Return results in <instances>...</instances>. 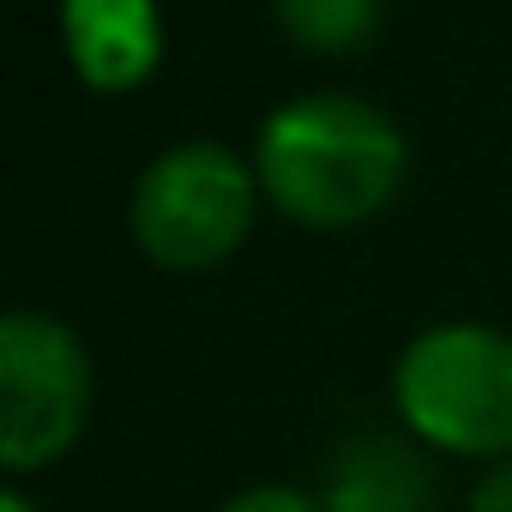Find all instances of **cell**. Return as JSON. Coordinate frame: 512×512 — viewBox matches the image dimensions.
<instances>
[{
  "label": "cell",
  "mask_w": 512,
  "mask_h": 512,
  "mask_svg": "<svg viewBox=\"0 0 512 512\" xmlns=\"http://www.w3.org/2000/svg\"><path fill=\"white\" fill-rule=\"evenodd\" d=\"M211 512H326L314 488H296V482H247L235 494H223Z\"/></svg>",
  "instance_id": "obj_8"
},
{
  "label": "cell",
  "mask_w": 512,
  "mask_h": 512,
  "mask_svg": "<svg viewBox=\"0 0 512 512\" xmlns=\"http://www.w3.org/2000/svg\"><path fill=\"white\" fill-rule=\"evenodd\" d=\"M464 512H512V458H494L476 470Z\"/></svg>",
  "instance_id": "obj_9"
},
{
  "label": "cell",
  "mask_w": 512,
  "mask_h": 512,
  "mask_svg": "<svg viewBox=\"0 0 512 512\" xmlns=\"http://www.w3.org/2000/svg\"><path fill=\"white\" fill-rule=\"evenodd\" d=\"M260 205L266 193L247 151L223 139H175L133 175L127 241L163 278H205L247 247Z\"/></svg>",
  "instance_id": "obj_3"
},
{
  "label": "cell",
  "mask_w": 512,
  "mask_h": 512,
  "mask_svg": "<svg viewBox=\"0 0 512 512\" xmlns=\"http://www.w3.org/2000/svg\"><path fill=\"white\" fill-rule=\"evenodd\" d=\"M61 55L91 97H133L163 67L157 0H61Z\"/></svg>",
  "instance_id": "obj_5"
},
{
  "label": "cell",
  "mask_w": 512,
  "mask_h": 512,
  "mask_svg": "<svg viewBox=\"0 0 512 512\" xmlns=\"http://www.w3.org/2000/svg\"><path fill=\"white\" fill-rule=\"evenodd\" d=\"M392 416L434 458H512V332L488 320H434L404 338L386 380Z\"/></svg>",
  "instance_id": "obj_2"
},
{
  "label": "cell",
  "mask_w": 512,
  "mask_h": 512,
  "mask_svg": "<svg viewBox=\"0 0 512 512\" xmlns=\"http://www.w3.org/2000/svg\"><path fill=\"white\" fill-rule=\"evenodd\" d=\"M0 512H43V506L25 494V482H7V488H0Z\"/></svg>",
  "instance_id": "obj_10"
},
{
  "label": "cell",
  "mask_w": 512,
  "mask_h": 512,
  "mask_svg": "<svg viewBox=\"0 0 512 512\" xmlns=\"http://www.w3.org/2000/svg\"><path fill=\"white\" fill-rule=\"evenodd\" d=\"M326 512H434L440 476L434 452L404 428H356L332 446L320 470Z\"/></svg>",
  "instance_id": "obj_6"
},
{
  "label": "cell",
  "mask_w": 512,
  "mask_h": 512,
  "mask_svg": "<svg viewBox=\"0 0 512 512\" xmlns=\"http://www.w3.org/2000/svg\"><path fill=\"white\" fill-rule=\"evenodd\" d=\"M97 362L85 338L43 308H13L0 320V464L7 482L55 470L91 428Z\"/></svg>",
  "instance_id": "obj_4"
},
{
  "label": "cell",
  "mask_w": 512,
  "mask_h": 512,
  "mask_svg": "<svg viewBox=\"0 0 512 512\" xmlns=\"http://www.w3.org/2000/svg\"><path fill=\"white\" fill-rule=\"evenodd\" d=\"M266 7H272L278 37L314 61L362 55L386 19V0H266Z\"/></svg>",
  "instance_id": "obj_7"
},
{
  "label": "cell",
  "mask_w": 512,
  "mask_h": 512,
  "mask_svg": "<svg viewBox=\"0 0 512 512\" xmlns=\"http://www.w3.org/2000/svg\"><path fill=\"white\" fill-rule=\"evenodd\" d=\"M253 175L278 217L350 235L386 217L410 181V139L392 109L356 91H302L253 127Z\"/></svg>",
  "instance_id": "obj_1"
}]
</instances>
